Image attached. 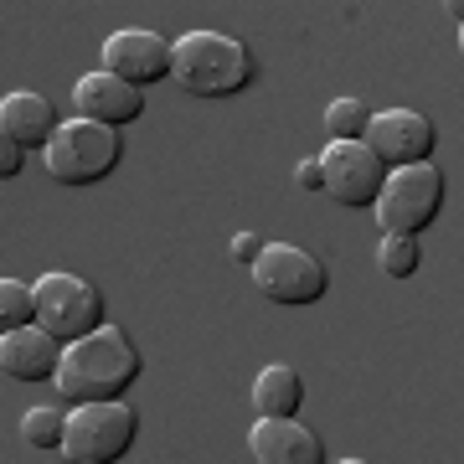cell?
Wrapping results in <instances>:
<instances>
[{"instance_id": "cell-1", "label": "cell", "mask_w": 464, "mask_h": 464, "mask_svg": "<svg viewBox=\"0 0 464 464\" xmlns=\"http://www.w3.org/2000/svg\"><path fill=\"white\" fill-rule=\"evenodd\" d=\"M140 366H145L140 346L124 335V325H99L83 341H67L63 346L52 387L72 408H83V402H124V392L140 382Z\"/></svg>"}, {"instance_id": "cell-2", "label": "cell", "mask_w": 464, "mask_h": 464, "mask_svg": "<svg viewBox=\"0 0 464 464\" xmlns=\"http://www.w3.org/2000/svg\"><path fill=\"white\" fill-rule=\"evenodd\" d=\"M170 78L197 99H227L258 78V63L227 32H186L181 42H170Z\"/></svg>"}, {"instance_id": "cell-3", "label": "cell", "mask_w": 464, "mask_h": 464, "mask_svg": "<svg viewBox=\"0 0 464 464\" xmlns=\"http://www.w3.org/2000/svg\"><path fill=\"white\" fill-rule=\"evenodd\" d=\"M42 155H47L52 181L93 186L103 176H114V166L124 160V134L103 130V124H88V119H67V124H57V134L47 140Z\"/></svg>"}, {"instance_id": "cell-4", "label": "cell", "mask_w": 464, "mask_h": 464, "mask_svg": "<svg viewBox=\"0 0 464 464\" xmlns=\"http://www.w3.org/2000/svg\"><path fill=\"white\" fill-rule=\"evenodd\" d=\"M134 433H140V413L130 402H83L78 413H67L63 454L67 464H119L130 454Z\"/></svg>"}, {"instance_id": "cell-5", "label": "cell", "mask_w": 464, "mask_h": 464, "mask_svg": "<svg viewBox=\"0 0 464 464\" xmlns=\"http://www.w3.org/2000/svg\"><path fill=\"white\" fill-rule=\"evenodd\" d=\"M444 207V176L439 166H408V170H387L372 212H377L382 232H398V237H418L423 227H433V217Z\"/></svg>"}, {"instance_id": "cell-6", "label": "cell", "mask_w": 464, "mask_h": 464, "mask_svg": "<svg viewBox=\"0 0 464 464\" xmlns=\"http://www.w3.org/2000/svg\"><path fill=\"white\" fill-rule=\"evenodd\" d=\"M36 295V325L52 335V341H83L88 331L103 325V295L78 274H42L32 284Z\"/></svg>"}, {"instance_id": "cell-7", "label": "cell", "mask_w": 464, "mask_h": 464, "mask_svg": "<svg viewBox=\"0 0 464 464\" xmlns=\"http://www.w3.org/2000/svg\"><path fill=\"white\" fill-rule=\"evenodd\" d=\"M258 295L274 299V304H315L331 289V274L310 248H295V243H264V253L248 264Z\"/></svg>"}, {"instance_id": "cell-8", "label": "cell", "mask_w": 464, "mask_h": 464, "mask_svg": "<svg viewBox=\"0 0 464 464\" xmlns=\"http://www.w3.org/2000/svg\"><path fill=\"white\" fill-rule=\"evenodd\" d=\"M315 160H320V191H331V201H341L351 212H372L387 170L362 140H331Z\"/></svg>"}, {"instance_id": "cell-9", "label": "cell", "mask_w": 464, "mask_h": 464, "mask_svg": "<svg viewBox=\"0 0 464 464\" xmlns=\"http://www.w3.org/2000/svg\"><path fill=\"white\" fill-rule=\"evenodd\" d=\"M362 145L382 160V170H408V166H429L433 160L439 130L418 109H387V114H372Z\"/></svg>"}, {"instance_id": "cell-10", "label": "cell", "mask_w": 464, "mask_h": 464, "mask_svg": "<svg viewBox=\"0 0 464 464\" xmlns=\"http://www.w3.org/2000/svg\"><path fill=\"white\" fill-rule=\"evenodd\" d=\"M99 57H103V72H109V78L140 88V93L170 78V42L166 36H155V32H145V26H124V32H114L99 47Z\"/></svg>"}, {"instance_id": "cell-11", "label": "cell", "mask_w": 464, "mask_h": 464, "mask_svg": "<svg viewBox=\"0 0 464 464\" xmlns=\"http://www.w3.org/2000/svg\"><path fill=\"white\" fill-rule=\"evenodd\" d=\"M72 103H78V119L103 124V130H124V124H134V119L145 114V93H140V88H130V83H119V78H109L103 67L78 78Z\"/></svg>"}, {"instance_id": "cell-12", "label": "cell", "mask_w": 464, "mask_h": 464, "mask_svg": "<svg viewBox=\"0 0 464 464\" xmlns=\"http://www.w3.org/2000/svg\"><path fill=\"white\" fill-rule=\"evenodd\" d=\"M248 454L253 464H325L320 433L295 418H258L248 429Z\"/></svg>"}, {"instance_id": "cell-13", "label": "cell", "mask_w": 464, "mask_h": 464, "mask_svg": "<svg viewBox=\"0 0 464 464\" xmlns=\"http://www.w3.org/2000/svg\"><path fill=\"white\" fill-rule=\"evenodd\" d=\"M63 362V341H52L42 325H21V331L0 335V372L16 382H52Z\"/></svg>"}, {"instance_id": "cell-14", "label": "cell", "mask_w": 464, "mask_h": 464, "mask_svg": "<svg viewBox=\"0 0 464 464\" xmlns=\"http://www.w3.org/2000/svg\"><path fill=\"white\" fill-rule=\"evenodd\" d=\"M0 130L16 140V150H47V140L57 134V114L42 93L16 88V93L0 99Z\"/></svg>"}, {"instance_id": "cell-15", "label": "cell", "mask_w": 464, "mask_h": 464, "mask_svg": "<svg viewBox=\"0 0 464 464\" xmlns=\"http://www.w3.org/2000/svg\"><path fill=\"white\" fill-rule=\"evenodd\" d=\"M299 402H304V382H299L295 366H264L258 382H253V413L258 418H295Z\"/></svg>"}, {"instance_id": "cell-16", "label": "cell", "mask_w": 464, "mask_h": 464, "mask_svg": "<svg viewBox=\"0 0 464 464\" xmlns=\"http://www.w3.org/2000/svg\"><path fill=\"white\" fill-rule=\"evenodd\" d=\"M21 325H36V295H32V284L0 279V335L21 331Z\"/></svg>"}, {"instance_id": "cell-17", "label": "cell", "mask_w": 464, "mask_h": 464, "mask_svg": "<svg viewBox=\"0 0 464 464\" xmlns=\"http://www.w3.org/2000/svg\"><path fill=\"white\" fill-rule=\"evenodd\" d=\"M366 124H372V109H366L356 93H341V99H331V109H325V130H331V140H362Z\"/></svg>"}, {"instance_id": "cell-18", "label": "cell", "mask_w": 464, "mask_h": 464, "mask_svg": "<svg viewBox=\"0 0 464 464\" xmlns=\"http://www.w3.org/2000/svg\"><path fill=\"white\" fill-rule=\"evenodd\" d=\"M63 433H67L63 408H26V418H21V439L32 449H63Z\"/></svg>"}, {"instance_id": "cell-19", "label": "cell", "mask_w": 464, "mask_h": 464, "mask_svg": "<svg viewBox=\"0 0 464 464\" xmlns=\"http://www.w3.org/2000/svg\"><path fill=\"white\" fill-rule=\"evenodd\" d=\"M377 264L387 279H413L418 264H423V253H418V237H398V232H387L377 248Z\"/></svg>"}, {"instance_id": "cell-20", "label": "cell", "mask_w": 464, "mask_h": 464, "mask_svg": "<svg viewBox=\"0 0 464 464\" xmlns=\"http://www.w3.org/2000/svg\"><path fill=\"white\" fill-rule=\"evenodd\" d=\"M21 160H26V150H16V140L0 130V181H11V176H21Z\"/></svg>"}, {"instance_id": "cell-21", "label": "cell", "mask_w": 464, "mask_h": 464, "mask_svg": "<svg viewBox=\"0 0 464 464\" xmlns=\"http://www.w3.org/2000/svg\"><path fill=\"white\" fill-rule=\"evenodd\" d=\"M258 253H264V243H258L253 232H237V237H232V258H237V264H253Z\"/></svg>"}, {"instance_id": "cell-22", "label": "cell", "mask_w": 464, "mask_h": 464, "mask_svg": "<svg viewBox=\"0 0 464 464\" xmlns=\"http://www.w3.org/2000/svg\"><path fill=\"white\" fill-rule=\"evenodd\" d=\"M295 181L304 186V191H320V160H315V155H304V160H299Z\"/></svg>"}, {"instance_id": "cell-23", "label": "cell", "mask_w": 464, "mask_h": 464, "mask_svg": "<svg viewBox=\"0 0 464 464\" xmlns=\"http://www.w3.org/2000/svg\"><path fill=\"white\" fill-rule=\"evenodd\" d=\"M341 464H366V459H356V454H351V459H341Z\"/></svg>"}]
</instances>
